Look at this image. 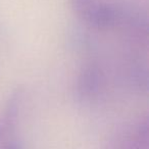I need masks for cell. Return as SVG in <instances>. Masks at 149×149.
<instances>
[{
  "mask_svg": "<svg viewBox=\"0 0 149 149\" xmlns=\"http://www.w3.org/2000/svg\"><path fill=\"white\" fill-rule=\"evenodd\" d=\"M2 149H25L23 143L19 140H13L8 142Z\"/></svg>",
  "mask_w": 149,
  "mask_h": 149,
  "instance_id": "4",
  "label": "cell"
},
{
  "mask_svg": "<svg viewBox=\"0 0 149 149\" xmlns=\"http://www.w3.org/2000/svg\"><path fill=\"white\" fill-rule=\"evenodd\" d=\"M74 13L87 25L96 29L116 27L118 22V5L103 0H70Z\"/></svg>",
  "mask_w": 149,
  "mask_h": 149,
  "instance_id": "1",
  "label": "cell"
},
{
  "mask_svg": "<svg viewBox=\"0 0 149 149\" xmlns=\"http://www.w3.org/2000/svg\"><path fill=\"white\" fill-rule=\"evenodd\" d=\"M21 99V94L17 92H13L11 97L9 98L4 114L0 116V139H2L15 127L17 113H19Z\"/></svg>",
  "mask_w": 149,
  "mask_h": 149,
  "instance_id": "3",
  "label": "cell"
},
{
  "mask_svg": "<svg viewBox=\"0 0 149 149\" xmlns=\"http://www.w3.org/2000/svg\"><path fill=\"white\" fill-rule=\"evenodd\" d=\"M103 85V74L95 64L85 66L80 72L76 85V94L80 101L91 102L99 95Z\"/></svg>",
  "mask_w": 149,
  "mask_h": 149,
  "instance_id": "2",
  "label": "cell"
}]
</instances>
